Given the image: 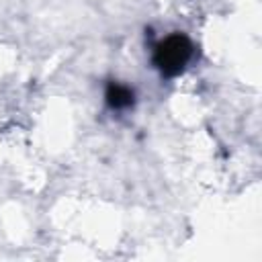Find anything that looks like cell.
I'll return each mask as SVG.
<instances>
[{
    "instance_id": "obj_1",
    "label": "cell",
    "mask_w": 262,
    "mask_h": 262,
    "mask_svg": "<svg viewBox=\"0 0 262 262\" xmlns=\"http://www.w3.org/2000/svg\"><path fill=\"white\" fill-rule=\"evenodd\" d=\"M192 57V43L184 35H170L154 49V63L162 76H176Z\"/></svg>"
},
{
    "instance_id": "obj_2",
    "label": "cell",
    "mask_w": 262,
    "mask_h": 262,
    "mask_svg": "<svg viewBox=\"0 0 262 262\" xmlns=\"http://www.w3.org/2000/svg\"><path fill=\"white\" fill-rule=\"evenodd\" d=\"M135 102V94L129 86L119 84V82H111L106 86V104L115 111H125L129 106H133Z\"/></svg>"
}]
</instances>
